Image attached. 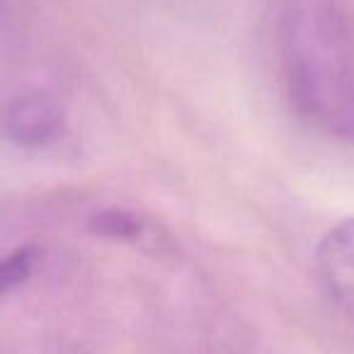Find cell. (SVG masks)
<instances>
[{
  "label": "cell",
  "instance_id": "cell-1",
  "mask_svg": "<svg viewBox=\"0 0 354 354\" xmlns=\"http://www.w3.org/2000/svg\"><path fill=\"white\" fill-rule=\"evenodd\" d=\"M279 83L301 122L354 141V39L337 0H272Z\"/></svg>",
  "mask_w": 354,
  "mask_h": 354
},
{
  "label": "cell",
  "instance_id": "cell-2",
  "mask_svg": "<svg viewBox=\"0 0 354 354\" xmlns=\"http://www.w3.org/2000/svg\"><path fill=\"white\" fill-rule=\"evenodd\" d=\"M66 109L44 90L17 93L0 107V136L25 151L49 148L64 136Z\"/></svg>",
  "mask_w": 354,
  "mask_h": 354
},
{
  "label": "cell",
  "instance_id": "cell-3",
  "mask_svg": "<svg viewBox=\"0 0 354 354\" xmlns=\"http://www.w3.org/2000/svg\"><path fill=\"white\" fill-rule=\"evenodd\" d=\"M315 267L330 299L354 323V216L320 238Z\"/></svg>",
  "mask_w": 354,
  "mask_h": 354
},
{
  "label": "cell",
  "instance_id": "cell-4",
  "mask_svg": "<svg viewBox=\"0 0 354 354\" xmlns=\"http://www.w3.org/2000/svg\"><path fill=\"white\" fill-rule=\"evenodd\" d=\"M37 260H39V252L35 248H17L10 255L0 257V296L25 284L35 272Z\"/></svg>",
  "mask_w": 354,
  "mask_h": 354
},
{
  "label": "cell",
  "instance_id": "cell-5",
  "mask_svg": "<svg viewBox=\"0 0 354 354\" xmlns=\"http://www.w3.org/2000/svg\"><path fill=\"white\" fill-rule=\"evenodd\" d=\"M100 231L114 238H136L141 233V223L127 212H104L97 221Z\"/></svg>",
  "mask_w": 354,
  "mask_h": 354
}]
</instances>
